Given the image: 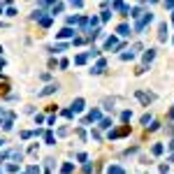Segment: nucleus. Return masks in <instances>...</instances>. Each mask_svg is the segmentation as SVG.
<instances>
[{"instance_id":"obj_1","label":"nucleus","mask_w":174,"mask_h":174,"mask_svg":"<svg viewBox=\"0 0 174 174\" xmlns=\"http://www.w3.org/2000/svg\"><path fill=\"white\" fill-rule=\"evenodd\" d=\"M151 21H153V14H151V12H144V14L137 19V23H135V33H142Z\"/></svg>"},{"instance_id":"obj_4","label":"nucleus","mask_w":174,"mask_h":174,"mask_svg":"<svg viewBox=\"0 0 174 174\" xmlns=\"http://www.w3.org/2000/svg\"><path fill=\"white\" fill-rule=\"evenodd\" d=\"M135 95H137V98H139V100H142L144 105H151V102H153V93H144V91H137Z\"/></svg>"},{"instance_id":"obj_6","label":"nucleus","mask_w":174,"mask_h":174,"mask_svg":"<svg viewBox=\"0 0 174 174\" xmlns=\"http://www.w3.org/2000/svg\"><path fill=\"white\" fill-rule=\"evenodd\" d=\"M58 88H60V86H58V84H49V86H47V88H42V91H40L37 95H51V93H56Z\"/></svg>"},{"instance_id":"obj_24","label":"nucleus","mask_w":174,"mask_h":174,"mask_svg":"<svg viewBox=\"0 0 174 174\" xmlns=\"http://www.w3.org/2000/svg\"><path fill=\"white\" fill-rule=\"evenodd\" d=\"M98 56H100V49H98V47H93V49L88 51V58H98Z\"/></svg>"},{"instance_id":"obj_27","label":"nucleus","mask_w":174,"mask_h":174,"mask_svg":"<svg viewBox=\"0 0 174 174\" xmlns=\"http://www.w3.org/2000/svg\"><path fill=\"white\" fill-rule=\"evenodd\" d=\"M67 23H70V26H72V23H79V16H77V14H74V16H67Z\"/></svg>"},{"instance_id":"obj_18","label":"nucleus","mask_w":174,"mask_h":174,"mask_svg":"<svg viewBox=\"0 0 174 174\" xmlns=\"http://www.w3.org/2000/svg\"><path fill=\"white\" fill-rule=\"evenodd\" d=\"M102 105H105V109H114V98H107V100H102Z\"/></svg>"},{"instance_id":"obj_5","label":"nucleus","mask_w":174,"mask_h":174,"mask_svg":"<svg viewBox=\"0 0 174 174\" xmlns=\"http://www.w3.org/2000/svg\"><path fill=\"white\" fill-rule=\"evenodd\" d=\"M105 65H107V60H105V58H100V60H98V65H95L91 72H93V74H102V72H105Z\"/></svg>"},{"instance_id":"obj_28","label":"nucleus","mask_w":174,"mask_h":174,"mask_svg":"<svg viewBox=\"0 0 174 174\" xmlns=\"http://www.w3.org/2000/svg\"><path fill=\"white\" fill-rule=\"evenodd\" d=\"M44 139H47V144H54V142H56V139H54V135H51V132H47V135H44Z\"/></svg>"},{"instance_id":"obj_19","label":"nucleus","mask_w":174,"mask_h":174,"mask_svg":"<svg viewBox=\"0 0 174 174\" xmlns=\"http://www.w3.org/2000/svg\"><path fill=\"white\" fill-rule=\"evenodd\" d=\"M9 95V84H0V98Z\"/></svg>"},{"instance_id":"obj_31","label":"nucleus","mask_w":174,"mask_h":174,"mask_svg":"<svg viewBox=\"0 0 174 174\" xmlns=\"http://www.w3.org/2000/svg\"><path fill=\"white\" fill-rule=\"evenodd\" d=\"M16 170H19V165H14V163H9V165H7V172H16Z\"/></svg>"},{"instance_id":"obj_38","label":"nucleus","mask_w":174,"mask_h":174,"mask_svg":"<svg viewBox=\"0 0 174 174\" xmlns=\"http://www.w3.org/2000/svg\"><path fill=\"white\" fill-rule=\"evenodd\" d=\"M167 116H170V118H174V107H170V112H167Z\"/></svg>"},{"instance_id":"obj_11","label":"nucleus","mask_w":174,"mask_h":174,"mask_svg":"<svg viewBox=\"0 0 174 174\" xmlns=\"http://www.w3.org/2000/svg\"><path fill=\"white\" fill-rule=\"evenodd\" d=\"M118 47V40L116 37H109L107 42H105V51H109V49H116Z\"/></svg>"},{"instance_id":"obj_22","label":"nucleus","mask_w":174,"mask_h":174,"mask_svg":"<svg viewBox=\"0 0 174 174\" xmlns=\"http://www.w3.org/2000/svg\"><path fill=\"white\" fill-rule=\"evenodd\" d=\"M130 118H132V112H123V114H121V121H123V123H130Z\"/></svg>"},{"instance_id":"obj_16","label":"nucleus","mask_w":174,"mask_h":174,"mask_svg":"<svg viewBox=\"0 0 174 174\" xmlns=\"http://www.w3.org/2000/svg\"><path fill=\"white\" fill-rule=\"evenodd\" d=\"M86 60H88V54H79V56L74 58V63H77V65H84Z\"/></svg>"},{"instance_id":"obj_34","label":"nucleus","mask_w":174,"mask_h":174,"mask_svg":"<svg viewBox=\"0 0 174 174\" xmlns=\"http://www.w3.org/2000/svg\"><path fill=\"white\" fill-rule=\"evenodd\" d=\"M132 54H137V51H142V44H132V49H130Z\"/></svg>"},{"instance_id":"obj_41","label":"nucleus","mask_w":174,"mask_h":174,"mask_svg":"<svg viewBox=\"0 0 174 174\" xmlns=\"http://www.w3.org/2000/svg\"><path fill=\"white\" fill-rule=\"evenodd\" d=\"M2 144H5V139H0V146H2Z\"/></svg>"},{"instance_id":"obj_36","label":"nucleus","mask_w":174,"mask_h":174,"mask_svg":"<svg viewBox=\"0 0 174 174\" xmlns=\"http://www.w3.org/2000/svg\"><path fill=\"white\" fill-rule=\"evenodd\" d=\"M84 172L91 174V172H93V165H88V163H86V165H84Z\"/></svg>"},{"instance_id":"obj_39","label":"nucleus","mask_w":174,"mask_h":174,"mask_svg":"<svg viewBox=\"0 0 174 174\" xmlns=\"http://www.w3.org/2000/svg\"><path fill=\"white\" fill-rule=\"evenodd\" d=\"M170 149H172V151H174V139H172V142H170Z\"/></svg>"},{"instance_id":"obj_42","label":"nucleus","mask_w":174,"mask_h":174,"mask_svg":"<svg viewBox=\"0 0 174 174\" xmlns=\"http://www.w3.org/2000/svg\"><path fill=\"white\" fill-rule=\"evenodd\" d=\"M0 125H2V123H0Z\"/></svg>"},{"instance_id":"obj_7","label":"nucleus","mask_w":174,"mask_h":174,"mask_svg":"<svg viewBox=\"0 0 174 174\" xmlns=\"http://www.w3.org/2000/svg\"><path fill=\"white\" fill-rule=\"evenodd\" d=\"M81 109H84V100H81V98H77V100L72 102V114H79Z\"/></svg>"},{"instance_id":"obj_30","label":"nucleus","mask_w":174,"mask_h":174,"mask_svg":"<svg viewBox=\"0 0 174 174\" xmlns=\"http://www.w3.org/2000/svg\"><path fill=\"white\" fill-rule=\"evenodd\" d=\"M109 16H112V12H107V9H105V12H102V16H100V19H102V21H109Z\"/></svg>"},{"instance_id":"obj_3","label":"nucleus","mask_w":174,"mask_h":174,"mask_svg":"<svg viewBox=\"0 0 174 174\" xmlns=\"http://www.w3.org/2000/svg\"><path fill=\"white\" fill-rule=\"evenodd\" d=\"M112 9H118L123 16L130 14V5H125V2H112Z\"/></svg>"},{"instance_id":"obj_12","label":"nucleus","mask_w":174,"mask_h":174,"mask_svg":"<svg viewBox=\"0 0 174 174\" xmlns=\"http://www.w3.org/2000/svg\"><path fill=\"white\" fill-rule=\"evenodd\" d=\"M116 33H118L121 37H125V35H130V26H128V23H121V26L116 28Z\"/></svg>"},{"instance_id":"obj_2","label":"nucleus","mask_w":174,"mask_h":174,"mask_svg":"<svg viewBox=\"0 0 174 174\" xmlns=\"http://www.w3.org/2000/svg\"><path fill=\"white\" fill-rule=\"evenodd\" d=\"M130 125H123V128H116V130H112L109 132V139H116V137H125V135H130Z\"/></svg>"},{"instance_id":"obj_29","label":"nucleus","mask_w":174,"mask_h":174,"mask_svg":"<svg viewBox=\"0 0 174 174\" xmlns=\"http://www.w3.org/2000/svg\"><path fill=\"white\" fill-rule=\"evenodd\" d=\"M121 58H123V60H132V58H135V54H132V51H128V54H123Z\"/></svg>"},{"instance_id":"obj_8","label":"nucleus","mask_w":174,"mask_h":174,"mask_svg":"<svg viewBox=\"0 0 174 174\" xmlns=\"http://www.w3.org/2000/svg\"><path fill=\"white\" fill-rule=\"evenodd\" d=\"M158 40H160V42L167 40V23H160V28H158Z\"/></svg>"},{"instance_id":"obj_9","label":"nucleus","mask_w":174,"mask_h":174,"mask_svg":"<svg viewBox=\"0 0 174 174\" xmlns=\"http://www.w3.org/2000/svg\"><path fill=\"white\" fill-rule=\"evenodd\" d=\"M93 121H100V112H98V109H93V112L84 118V123H93Z\"/></svg>"},{"instance_id":"obj_37","label":"nucleus","mask_w":174,"mask_h":174,"mask_svg":"<svg viewBox=\"0 0 174 174\" xmlns=\"http://www.w3.org/2000/svg\"><path fill=\"white\" fill-rule=\"evenodd\" d=\"M165 7H167V9H174V0H170V2L165 5Z\"/></svg>"},{"instance_id":"obj_14","label":"nucleus","mask_w":174,"mask_h":174,"mask_svg":"<svg viewBox=\"0 0 174 174\" xmlns=\"http://www.w3.org/2000/svg\"><path fill=\"white\" fill-rule=\"evenodd\" d=\"M109 174H125V170L121 167V165H109V170H107Z\"/></svg>"},{"instance_id":"obj_13","label":"nucleus","mask_w":174,"mask_h":174,"mask_svg":"<svg viewBox=\"0 0 174 174\" xmlns=\"http://www.w3.org/2000/svg\"><path fill=\"white\" fill-rule=\"evenodd\" d=\"M7 158H12V160H21V158H23V153H21V149H14V151H9V153H7Z\"/></svg>"},{"instance_id":"obj_40","label":"nucleus","mask_w":174,"mask_h":174,"mask_svg":"<svg viewBox=\"0 0 174 174\" xmlns=\"http://www.w3.org/2000/svg\"><path fill=\"white\" fill-rule=\"evenodd\" d=\"M2 9H5V5H2V2H0V12H2Z\"/></svg>"},{"instance_id":"obj_26","label":"nucleus","mask_w":174,"mask_h":174,"mask_svg":"<svg viewBox=\"0 0 174 174\" xmlns=\"http://www.w3.org/2000/svg\"><path fill=\"white\" fill-rule=\"evenodd\" d=\"M151 123V114H144L142 116V125H149Z\"/></svg>"},{"instance_id":"obj_20","label":"nucleus","mask_w":174,"mask_h":174,"mask_svg":"<svg viewBox=\"0 0 174 174\" xmlns=\"http://www.w3.org/2000/svg\"><path fill=\"white\" fill-rule=\"evenodd\" d=\"M100 128H102V130L112 128V118H102V121H100Z\"/></svg>"},{"instance_id":"obj_35","label":"nucleus","mask_w":174,"mask_h":174,"mask_svg":"<svg viewBox=\"0 0 174 174\" xmlns=\"http://www.w3.org/2000/svg\"><path fill=\"white\" fill-rule=\"evenodd\" d=\"M63 116L65 118H72V109H63Z\"/></svg>"},{"instance_id":"obj_21","label":"nucleus","mask_w":174,"mask_h":174,"mask_svg":"<svg viewBox=\"0 0 174 174\" xmlns=\"http://www.w3.org/2000/svg\"><path fill=\"white\" fill-rule=\"evenodd\" d=\"M151 153H153V156H160V153H163V144H153Z\"/></svg>"},{"instance_id":"obj_15","label":"nucleus","mask_w":174,"mask_h":174,"mask_svg":"<svg viewBox=\"0 0 174 174\" xmlns=\"http://www.w3.org/2000/svg\"><path fill=\"white\" fill-rule=\"evenodd\" d=\"M156 58V49H149V51H144V63H151Z\"/></svg>"},{"instance_id":"obj_10","label":"nucleus","mask_w":174,"mask_h":174,"mask_svg":"<svg viewBox=\"0 0 174 174\" xmlns=\"http://www.w3.org/2000/svg\"><path fill=\"white\" fill-rule=\"evenodd\" d=\"M72 35H74V30L67 26V28H63L60 33H58V40H65V37H72Z\"/></svg>"},{"instance_id":"obj_23","label":"nucleus","mask_w":174,"mask_h":174,"mask_svg":"<svg viewBox=\"0 0 174 174\" xmlns=\"http://www.w3.org/2000/svg\"><path fill=\"white\" fill-rule=\"evenodd\" d=\"M72 170H74V167H72V163H65L60 172H63V174H70V172H72Z\"/></svg>"},{"instance_id":"obj_32","label":"nucleus","mask_w":174,"mask_h":174,"mask_svg":"<svg viewBox=\"0 0 174 174\" xmlns=\"http://www.w3.org/2000/svg\"><path fill=\"white\" fill-rule=\"evenodd\" d=\"M26 174H40V167L33 165V167H28V172H26Z\"/></svg>"},{"instance_id":"obj_33","label":"nucleus","mask_w":174,"mask_h":174,"mask_svg":"<svg viewBox=\"0 0 174 174\" xmlns=\"http://www.w3.org/2000/svg\"><path fill=\"white\" fill-rule=\"evenodd\" d=\"M7 16H16V9L14 7H7Z\"/></svg>"},{"instance_id":"obj_17","label":"nucleus","mask_w":174,"mask_h":174,"mask_svg":"<svg viewBox=\"0 0 174 174\" xmlns=\"http://www.w3.org/2000/svg\"><path fill=\"white\" fill-rule=\"evenodd\" d=\"M51 21H54V16H42V19H40V23H42L44 28H49V26H51Z\"/></svg>"},{"instance_id":"obj_25","label":"nucleus","mask_w":174,"mask_h":174,"mask_svg":"<svg viewBox=\"0 0 174 174\" xmlns=\"http://www.w3.org/2000/svg\"><path fill=\"white\" fill-rule=\"evenodd\" d=\"M2 128H5V130H12V128H14V123H12V118H7V121L2 123Z\"/></svg>"}]
</instances>
